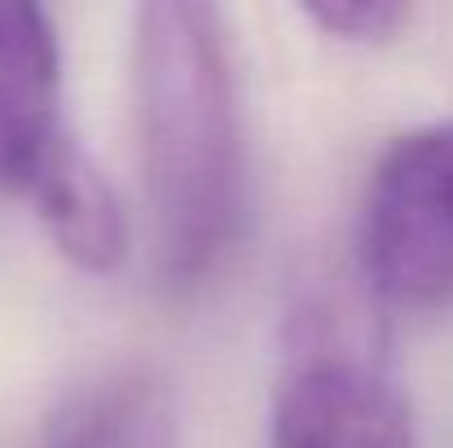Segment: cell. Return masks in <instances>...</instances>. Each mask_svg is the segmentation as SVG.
Returning <instances> with one entry per match:
<instances>
[{
  "label": "cell",
  "instance_id": "obj_1",
  "mask_svg": "<svg viewBox=\"0 0 453 448\" xmlns=\"http://www.w3.org/2000/svg\"><path fill=\"white\" fill-rule=\"evenodd\" d=\"M133 93L154 269L167 291L189 295L220 273L247 216V128L225 13L203 0L142 4Z\"/></svg>",
  "mask_w": 453,
  "mask_h": 448
},
{
  "label": "cell",
  "instance_id": "obj_2",
  "mask_svg": "<svg viewBox=\"0 0 453 448\" xmlns=\"http://www.w3.org/2000/svg\"><path fill=\"white\" fill-rule=\"evenodd\" d=\"M361 273L405 308L453 299V119L401 133L379 154L357 224Z\"/></svg>",
  "mask_w": 453,
  "mask_h": 448
},
{
  "label": "cell",
  "instance_id": "obj_3",
  "mask_svg": "<svg viewBox=\"0 0 453 448\" xmlns=\"http://www.w3.org/2000/svg\"><path fill=\"white\" fill-rule=\"evenodd\" d=\"M273 448H414L410 400L374 347L312 325L273 396Z\"/></svg>",
  "mask_w": 453,
  "mask_h": 448
},
{
  "label": "cell",
  "instance_id": "obj_4",
  "mask_svg": "<svg viewBox=\"0 0 453 448\" xmlns=\"http://www.w3.org/2000/svg\"><path fill=\"white\" fill-rule=\"evenodd\" d=\"M62 128V44L49 9L0 0V189L31 194Z\"/></svg>",
  "mask_w": 453,
  "mask_h": 448
},
{
  "label": "cell",
  "instance_id": "obj_5",
  "mask_svg": "<svg viewBox=\"0 0 453 448\" xmlns=\"http://www.w3.org/2000/svg\"><path fill=\"white\" fill-rule=\"evenodd\" d=\"M27 202L35 207L49 242L84 273H111L119 269L128 251V216L115 194V185L102 176V167L75 146L71 137L35 176Z\"/></svg>",
  "mask_w": 453,
  "mask_h": 448
},
{
  "label": "cell",
  "instance_id": "obj_6",
  "mask_svg": "<svg viewBox=\"0 0 453 448\" xmlns=\"http://www.w3.org/2000/svg\"><path fill=\"white\" fill-rule=\"evenodd\" d=\"M40 448H180V409L154 374H119L66 405Z\"/></svg>",
  "mask_w": 453,
  "mask_h": 448
},
{
  "label": "cell",
  "instance_id": "obj_7",
  "mask_svg": "<svg viewBox=\"0 0 453 448\" xmlns=\"http://www.w3.org/2000/svg\"><path fill=\"white\" fill-rule=\"evenodd\" d=\"M303 18L343 44H388L401 35V27L414 13L392 0H326V4H308Z\"/></svg>",
  "mask_w": 453,
  "mask_h": 448
}]
</instances>
